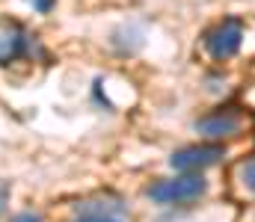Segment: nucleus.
<instances>
[{"instance_id": "f257e3e1", "label": "nucleus", "mask_w": 255, "mask_h": 222, "mask_svg": "<svg viewBox=\"0 0 255 222\" xmlns=\"http://www.w3.org/2000/svg\"><path fill=\"white\" fill-rule=\"evenodd\" d=\"M205 193H208V181L202 178V172H181L175 178H160L145 190V196L163 208H181L199 202Z\"/></svg>"}, {"instance_id": "0eeeda50", "label": "nucleus", "mask_w": 255, "mask_h": 222, "mask_svg": "<svg viewBox=\"0 0 255 222\" xmlns=\"http://www.w3.org/2000/svg\"><path fill=\"white\" fill-rule=\"evenodd\" d=\"M74 222H122L119 214H101V211H83Z\"/></svg>"}, {"instance_id": "9b49d317", "label": "nucleus", "mask_w": 255, "mask_h": 222, "mask_svg": "<svg viewBox=\"0 0 255 222\" xmlns=\"http://www.w3.org/2000/svg\"><path fill=\"white\" fill-rule=\"evenodd\" d=\"M9 222H45V220H42V214H33V211H24V214H18V217H12Z\"/></svg>"}, {"instance_id": "7ed1b4c3", "label": "nucleus", "mask_w": 255, "mask_h": 222, "mask_svg": "<svg viewBox=\"0 0 255 222\" xmlns=\"http://www.w3.org/2000/svg\"><path fill=\"white\" fill-rule=\"evenodd\" d=\"M30 57H45L36 36L24 24H18L12 18H0V66H12V63L30 60Z\"/></svg>"}, {"instance_id": "6e6552de", "label": "nucleus", "mask_w": 255, "mask_h": 222, "mask_svg": "<svg viewBox=\"0 0 255 222\" xmlns=\"http://www.w3.org/2000/svg\"><path fill=\"white\" fill-rule=\"evenodd\" d=\"M241 181H244V187H247L250 193H255V160H250V163L241 169Z\"/></svg>"}, {"instance_id": "20e7f679", "label": "nucleus", "mask_w": 255, "mask_h": 222, "mask_svg": "<svg viewBox=\"0 0 255 222\" xmlns=\"http://www.w3.org/2000/svg\"><path fill=\"white\" fill-rule=\"evenodd\" d=\"M226 157V146L220 143H199V146H184L169 154V166L175 172H202L208 166H217Z\"/></svg>"}, {"instance_id": "39448f33", "label": "nucleus", "mask_w": 255, "mask_h": 222, "mask_svg": "<svg viewBox=\"0 0 255 222\" xmlns=\"http://www.w3.org/2000/svg\"><path fill=\"white\" fill-rule=\"evenodd\" d=\"M241 125H244V119H241L238 107H217L193 122L196 134L205 140H229L241 131Z\"/></svg>"}, {"instance_id": "1a4fd4ad", "label": "nucleus", "mask_w": 255, "mask_h": 222, "mask_svg": "<svg viewBox=\"0 0 255 222\" xmlns=\"http://www.w3.org/2000/svg\"><path fill=\"white\" fill-rule=\"evenodd\" d=\"M9 196H12V184L0 178V214H3V211H6V205H9Z\"/></svg>"}, {"instance_id": "f03ea898", "label": "nucleus", "mask_w": 255, "mask_h": 222, "mask_svg": "<svg viewBox=\"0 0 255 222\" xmlns=\"http://www.w3.org/2000/svg\"><path fill=\"white\" fill-rule=\"evenodd\" d=\"M202 48L214 63H229L244 48V21L238 15H229V18L217 21L214 27H208L202 33Z\"/></svg>"}, {"instance_id": "9d476101", "label": "nucleus", "mask_w": 255, "mask_h": 222, "mask_svg": "<svg viewBox=\"0 0 255 222\" xmlns=\"http://www.w3.org/2000/svg\"><path fill=\"white\" fill-rule=\"evenodd\" d=\"M27 3H30V6H33L39 15H48V12L57 6V0H27Z\"/></svg>"}, {"instance_id": "423d86ee", "label": "nucleus", "mask_w": 255, "mask_h": 222, "mask_svg": "<svg viewBox=\"0 0 255 222\" xmlns=\"http://www.w3.org/2000/svg\"><path fill=\"white\" fill-rule=\"evenodd\" d=\"M142 30L139 27H133V24H125V27H119L116 33H113V39H110V45H113V51H119V54H136L139 48H142Z\"/></svg>"}]
</instances>
